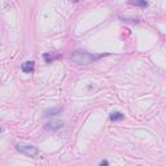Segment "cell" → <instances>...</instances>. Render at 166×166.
Here are the masks:
<instances>
[{"instance_id":"6da1fadb","label":"cell","mask_w":166,"mask_h":166,"mask_svg":"<svg viewBox=\"0 0 166 166\" xmlns=\"http://www.w3.org/2000/svg\"><path fill=\"white\" fill-rule=\"evenodd\" d=\"M103 55H93L87 51H82V49H77L71 55V61L77 65H88L91 62H95L96 60L101 58Z\"/></svg>"},{"instance_id":"7a4b0ae2","label":"cell","mask_w":166,"mask_h":166,"mask_svg":"<svg viewBox=\"0 0 166 166\" xmlns=\"http://www.w3.org/2000/svg\"><path fill=\"white\" fill-rule=\"evenodd\" d=\"M16 149L27 157H36L38 153H39L38 148L32 144H29V143H17L16 144Z\"/></svg>"},{"instance_id":"3957f363","label":"cell","mask_w":166,"mask_h":166,"mask_svg":"<svg viewBox=\"0 0 166 166\" xmlns=\"http://www.w3.org/2000/svg\"><path fill=\"white\" fill-rule=\"evenodd\" d=\"M64 127V122L62 121H51V122H47L44 125L43 129L46 131H57L60 129Z\"/></svg>"},{"instance_id":"277c9868","label":"cell","mask_w":166,"mask_h":166,"mask_svg":"<svg viewBox=\"0 0 166 166\" xmlns=\"http://www.w3.org/2000/svg\"><path fill=\"white\" fill-rule=\"evenodd\" d=\"M62 112V107H53V108H48L44 110V115L46 117H53V115L61 114Z\"/></svg>"},{"instance_id":"5b68a950","label":"cell","mask_w":166,"mask_h":166,"mask_svg":"<svg viewBox=\"0 0 166 166\" xmlns=\"http://www.w3.org/2000/svg\"><path fill=\"white\" fill-rule=\"evenodd\" d=\"M21 69H22V71H24V73L30 74V73H32V71H34V69H35V62H34V61H26V62H24V64L21 65Z\"/></svg>"},{"instance_id":"8992f818","label":"cell","mask_w":166,"mask_h":166,"mask_svg":"<svg viewBox=\"0 0 166 166\" xmlns=\"http://www.w3.org/2000/svg\"><path fill=\"white\" fill-rule=\"evenodd\" d=\"M109 118H110V121H113V122H118V121L125 119V114L121 112H113L109 114Z\"/></svg>"},{"instance_id":"52a82bcc","label":"cell","mask_w":166,"mask_h":166,"mask_svg":"<svg viewBox=\"0 0 166 166\" xmlns=\"http://www.w3.org/2000/svg\"><path fill=\"white\" fill-rule=\"evenodd\" d=\"M60 57V55H49V53H46L44 55V58H46V61L47 62H51V61H53V60H56V58H58Z\"/></svg>"},{"instance_id":"ba28073f","label":"cell","mask_w":166,"mask_h":166,"mask_svg":"<svg viewBox=\"0 0 166 166\" xmlns=\"http://www.w3.org/2000/svg\"><path fill=\"white\" fill-rule=\"evenodd\" d=\"M131 4H134V5H139V7H148V3L147 2H132Z\"/></svg>"},{"instance_id":"9c48e42d","label":"cell","mask_w":166,"mask_h":166,"mask_svg":"<svg viewBox=\"0 0 166 166\" xmlns=\"http://www.w3.org/2000/svg\"><path fill=\"white\" fill-rule=\"evenodd\" d=\"M100 166H109V162H108V160H103V161L100 162Z\"/></svg>"},{"instance_id":"30bf717a","label":"cell","mask_w":166,"mask_h":166,"mask_svg":"<svg viewBox=\"0 0 166 166\" xmlns=\"http://www.w3.org/2000/svg\"><path fill=\"white\" fill-rule=\"evenodd\" d=\"M0 132H2V127H0Z\"/></svg>"}]
</instances>
